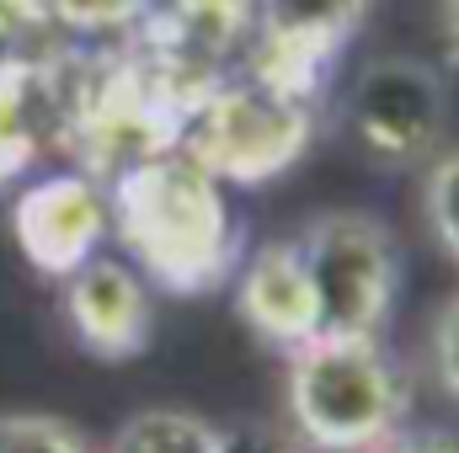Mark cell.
<instances>
[{
    "mask_svg": "<svg viewBox=\"0 0 459 453\" xmlns=\"http://www.w3.org/2000/svg\"><path fill=\"white\" fill-rule=\"evenodd\" d=\"M108 229L123 240L128 267L166 294H214L235 272V219L225 187L182 150L134 160L113 176Z\"/></svg>",
    "mask_w": 459,
    "mask_h": 453,
    "instance_id": "obj_1",
    "label": "cell"
},
{
    "mask_svg": "<svg viewBox=\"0 0 459 453\" xmlns=\"http://www.w3.org/2000/svg\"><path fill=\"white\" fill-rule=\"evenodd\" d=\"M289 432L310 453H379L411 416V379L379 337H316L283 363Z\"/></svg>",
    "mask_w": 459,
    "mask_h": 453,
    "instance_id": "obj_2",
    "label": "cell"
},
{
    "mask_svg": "<svg viewBox=\"0 0 459 453\" xmlns=\"http://www.w3.org/2000/svg\"><path fill=\"white\" fill-rule=\"evenodd\" d=\"M316 128V107L267 91L262 81H220L182 128V155L220 187H256L283 176Z\"/></svg>",
    "mask_w": 459,
    "mask_h": 453,
    "instance_id": "obj_3",
    "label": "cell"
},
{
    "mask_svg": "<svg viewBox=\"0 0 459 453\" xmlns=\"http://www.w3.org/2000/svg\"><path fill=\"white\" fill-rule=\"evenodd\" d=\"M294 245L321 299V337H379L401 288L390 229L358 209H326L294 235Z\"/></svg>",
    "mask_w": 459,
    "mask_h": 453,
    "instance_id": "obj_4",
    "label": "cell"
},
{
    "mask_svg": "<svg viewBox=\"0 0 459 453\" xmlns=\"http://www.w3.org/2000/svg\"><path fill=\"white\" fill-rule=\"evenodd\" d=\"M347 128L379 166H428L449 133V86L422 59H374L347 91Z\"/></svg>",
    "mask_w": 459,
    "mask_h": 453,
    "instance_id": "obj_5",
    "label": "cell"
},
{
    "mask_svg": "<svg viewBox=\"0 0 459 453\" xmlns=\"http://www.w3.org/2000/svg\"><path fill=\"white\" fill-rule=\"evenodd\" d=\"M368 16L374 0H251V81L316 107L332 64Z\"/></svg>",
    "mask_w": 459,
    "mask_h": 453,
    "instance_id": "obj_6",
    "label": "cell"
},
{
    "mask_svg": "<svg viewBox=\"0 0 459 453\" xmlns=\"http://www.w3.org/2000/svg\"><path fill=\"white\" fill-rule=\"evenodd\" d=\"M108 235V192L86 171H54L16 192L11 203V240L43 278L81 272Z\"/></svg>",
    "mask_w": 459,
    "mask_h": 453,
    "instance_id": "obj_7",
    "label": "cell"
},
{
    "mask_svg": "<svg viewBox=\"0 0 459 453\" xmlns=\"http://www.w3.org/2000/svg\"><path fill=\"white\" fill-rule=\"evenodd\" d=\"M59 310L70 337L102 363H128L150 346L155 310H150V283L113 256H91L81 272L59 283Z\"/></svg>",
    "mask_w": 459,
    "mask_h": 453,
    "instance_id": "obj_8",
    "label": "cell"
},
{
    "mask_svg": "<svg viewBox=\"0 0 459 453\" xmlns=\"http://www.w3.org/2000/svg\"><path fill=\"white\" fill-rule=\"evenodd\" d=\"M251 32V0H166L144 21V48L166 81H177L187 97H209L220 86L225 54Z\"/></svg>",
    "mask_w": 459,
    "mask_h": 453,
    "instance_id": "obj_9",
    "label": "cell"
},
{
    "mask_svg": "<svg viewBox=\"0 0 459 453\" xmlns=\"http://www.w3.org/2000/svg\"><path fill=\"white\" fill-rule=\"evenodd\" d=\"M235 315L246 321L251 337L278 352H294L321 337V299L294 235L267 240L246 256V267L235 272Z\"/></svg>",
    "mask_w": 459,
    "mask_h": 453,
    "instance_id": "obj_10",
    "label": "cell"
},
{
    "mask_svg": "<svg viewBox=\"0 0 459 453\" xmlns=\"http://www.w3.org/2000/svg\"><path fill=\"white\" fill-rule=\"evenodd\" d=\"M97 453H225V427L182 406H144Z\"/></svg>",
    "mask_w": 459,
    "mask_h": 453,
    "instance_id": "obj_11",
    "label": "cell"
},
{
    "mask_svg": "<svg viewBox=\"0 0 459 453\" xmlns=\"http://www.w3.org/2000/svg\"><path fill=\"white\" fill-rule=\"evenodd\" d=\"M38 64L0 59V192L38 155Z\"/></svg>",
    "mask_w": 459,
    "mask_h": 453,
    "instance_id": "obj_12",
    "label": "cell"
},
{
    "mask_svg": "<svg viewBox=\"0 0 459 453\" xmlns=\"http://www.w3.org/2000/svg\"><path fill=\"white\" fill-rule=\"evenodd\" d=\"M422 225L433 245L459 267V144H444L422 166Z\"/></svg>",
    "mask_w": 459,
    "mask_h": 453,
    "instance_id": "obj_13",
    "label": "cell"
},
{
    "mask_svg": "<svg viewBox=\"0 0 459 453\" xmlns=\"http://www.w3.org/2000/svg\"><path fill=\"white\" fill-rule=\"evenodd\" d=\"M0 453H97L91 438L54 411H0Z\"/></svg>",
    "mask_w": 459,
    "mask_h": 453,
    "instance_id": "obj_14",
    "label": "cell"
},
{
    "mask_svg": "<svg viewBox=\"0 0 459 453\" xmlns=\"http://www.w3.org/2000/svg\"><path fill=\"white\" fill-rule=\"evenodd\" d=\"M428 368H433L438 389L459 400V288L438 304V315L428 326Z\"/></svg>",
    "mask_w": 459,
    "mask_h": 453,
    "instance_id": "obj_15",
    "label": "cell"
},
{
    "mask_svg": "<svg viewBox=\"0 0 459 453\" xmlns=\"http://www.w3.org/2000/svg\"><path fill=\"white\" fill-rule=\"evenodd\" d=\"M225 453H310L294 432L273 427H225Z\"/></svg>",
    "mask_w": 459,
    "mask_h": 453,
    "instance_id": "obj_16",
    "label": "cell"
},
{
    "mask_svg": "<svg viewBox=\"0 0 459 453\" xmlns=\"http://www.w3.org/2000/svg\"><path fill=\"white\" fill-rule=\"evenodd\" d=\"M379 453H459V438L455 432H438V427H406Z\"/></svg>",
    "mask_w": 459,
    "mask_h": 453,
    "instance_id": "obj_17",
    "label": "cell"
},
{
    "mask_svg": "<svg viewBox=\"0 0 459 453\" xmlns=\"http://www.w3.org/2000/svg\"><path fill=\"white\" fill-rule=\"evenodd\" d=\"M139 0H59L54 11L59 16H70V21H81V27H97V21H113V16H128Z\"/></svg>",
    "mask_w": 459,
    "mask_h": 453,
    "instance_id": "obj_18",
    "label": "cell"
},
{
    "mask_svg": "<svg viewBox=\"0 0 459 453\" xmlns=\"http://www.w3.org/2000/svg\"><path fill=\"white\" fill-rule=\"evenodd\" d=\"M438 27H444V43L459 59V0H438Z\"/></svg>",
    "mask_w": 459,
    "mask_h": 453,
    "instance_id": "obj_19",
    "label": "cell"
}]
</instances>
